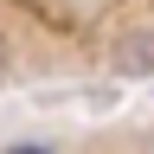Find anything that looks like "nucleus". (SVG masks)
I'll return each mask as SVG.
<instances>
[{"label":"nucleus","mask_w":154,"mask_h":154,"mask_svg":"<svg viewBox=\"0 0 154 154\" xmlns=\"http://www.w3.org/2000/svg\"><path fill=\"white\" fill-rule=\"evenodd\" d=\"M0 154H58V148H45V141H13V148H0Z\"/></svg>","instance_id":"obj_1"},{"label":"nucleus","mask_w":154,"mask_h":154,"mask_svg":"<svg viewBox=\"0 0 154 154\" xmlns=\"http://www.w3.org/2000/svg\"><path fill=\"white\" fill-rule=\"evenodd\" d=\"M0 77H7V45H0Z\"/></svg>","instance_id":"obj_2"}]
</instances>
